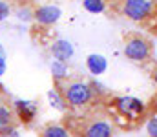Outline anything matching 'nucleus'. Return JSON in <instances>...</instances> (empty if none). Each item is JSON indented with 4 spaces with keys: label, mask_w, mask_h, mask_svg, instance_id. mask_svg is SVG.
<instances>
[{
    "label": "nucleus",
    "mask_w": 157,
    "mask_h": 137,
    "mask_svg": "<svg viewBox=\"0 0 157 137\" xmlns=\"http://www.w3.org/2000/svg\"><path fill=\"white\" fill-rule=\"evenodd\" d=\"M122 53L132 64L143 70H148L155 64V44L146 33L128 31L122 37Z\"/></svg>",
    "instance_id": "nucleus-3"
},
{
    "label": "nucleus",
    "mask_w": 157,
    "mask_h": 137,
    "mask_svg": "<svg viewBox=\"0 0 157 137\" xmlns=\"http://www.w3.org/2000/svg\"><path fill=\"white\" fill-rule=\"evenodd\" d=\"M6 71V57H0V77L4 75Z\"/></svg>",
    "instance_id": "nucleus-17"
},
{
    "label": "nucleus",
    "mask_w": 157,
    "mask_h": 137,
    "mask_svg": "<svg viewBox=\"0 0 157 137\" xmlns=\"http://www.w3.org/2000/svg\"><path fill=\"white\" fill-rule=\"evenodd\" d=\"M51 75H53V81H55V82L66 79V77H68V68H66V64H64L62 60H55V62L51 64Z\"/></svg>",
    "instance_id": "nucleus-10"
},
{
    "label": "nucleus",
    "mask_w": 157,
    "mask_h": 137,
    "mask_svg": "<svg viewBox=\"0 0 157 137\" xmlns=\"http://www.w3.org/2000/svg\"><path fill=\"white\" fill-rule=\"evenodd\" d=\"M51 53H53V57H55L57 60L66 62V60L73 55V48H71V44H70L68 40H55V42L51 44Z\"/></svg>",
    "instance_id": "nucleus-8"
},
{
    "label": "nucleus",
    "mask_w": 157,
    "mask_h": 137,
    "mask_svg": "<svg viewBox=\"0 0 157 137\" xmlns=\"http://www.w3.org/2000/svg\"><path fill=\"white\" fill-rule=\"evenodd\" d=\"M15 112H17V117L20 119V123L31 124L37 115V104L31 101H15Z\"/></svg>",
    "instance_id": "nucleus-7"
},
{
    "label": "nucleus",
    "mask_w": 157,
    "mask_h": 137,
    "mask_svg": "<svg viewBox=\"0 0 157 137\" xmlns=\"http://www.w3.org/2000/svg\"><path fill=\"white\" fill-rule=\"evenodd\" d=\"M11 123H13V112L6 104H0V132L11 126Z\"/></svg>",
    "instance_id": "nucleus-13"
},
{
    "label": "nucleus",
    "mask_w": 157,
    "mask_h": 137,
    "mask_svg": "<svg viewBox=\"0 0 157 137\" xmlns=\"http://www.w3.org/2000/svg\"><path fill=\"white\" fill-rule=\"evenodd\" d=\"M152 79L157 82V64H154V70H152Z\"/></svg>",
    "instance_id": "nucleus-18"
},
{
    "label": "nucleus",
    "mask_w": 157,
    "mask_h": 137,
    "mask_svg": "<svg viewBox=\"0 0 157 137\" xmlns=\"http://www.w3.org/2000/svg\"><path fill=\"white\" fill-rule=\"evenodd\" d=\"M0 57H6V51H4V48H2V44H0Z\"/></svg>",
    "instance_id": "nucleus-19"
},
{
    "label": "nucleus",
    "mask_w": 157,
    "mask_h": 137,
    "mask_svg": "<svg viewBox=\"0 0 157 137\" xmlns=\"http://www.w3.org/2000/svg\"><path fill=\"white\" fill-rule=\"evenodd\" d=\"M62 11L59 6H53V4H46V6H40L33 11V18L35 22L40 26H53L55 22H59Z\"/></svg>",
    "instance_id": "nucleus-6"
},
{
    "label": "nucleus",
    "mask_w": 157,
    "mask_h": 137,
    "mask_svg": "<svg viewBox=\"0 0 157 137\" xmlns=\"http://www.w3.org/2000/svg\"><path fill=\"white\" fill-rule=\"evenodd\" d=\"M42 137H68L70 135V130L62 124H48L44 130H42Z\"/></svg>",
    "instance_id": "nucleus-9"
},
{
    "label": "nucleus",
    "mask_w": 157,
    "mask_h": 137,
    "mask_svg": "<svg viewBox=\"0 0 157 137\" xmlns=\"http://www.w3.org/2000/svg\"><path fill=\"white\" fill-rule=\"evenodd\" d=\"M144 124H146V132H148V135L157 137V112L155 110H148V115H146Z\"/></svg>",
    "instance_id": "nucleus-12"
},
{
    "label": "nucleus",
    "mask_w": 157,
    "mask_h": 137,
    "mask_svg": "<svg viewBox=\"0 0 157 137\" xmlns=\"http://www.w3.org/2000/svg\"><path fill=\"white\" fill-rule=\"evenodd\" d=\"M108 11L113 17H121L137 24L143 31L157 37V0H104Z\"/></svg>",
    "instance_id": "nucleus-1"
},
{
    "label": "nucleus",
    "mask_w": 157,
    "mask_h": 137,
    "mask_svg": "<svg viewBox=\"0 0 157 137\" xmlns=\"http://www.w3.org/2000/svg\"><path fill=\"white\" fill-rule=\"evenodd\" d=\"M84 7L91 13H99V11H104L106 7V2L104 0H86L84 2Z\"/></svg>",
    "instance_id": "nucleus-15"
},
{
    "label": "nucleus",
    "mask_w": 157,
    "mask_h": 137,
    "mask_svg": "<svg viewBox=\"0 0 157 137\" xmlns=\"http://www.w3.org/2000/svg\"><path fill=\"white\" fill-rule=\"evenodd\" d=\"M9 13H11L9 4H7L6 0H0V22H4V20L9 17Z\"/></svg>",
    "instance_id": "nucleus-16"
},
{
    "label": "nucleus",
    "mask_w": 157,
    "mask_h": 137,
    "mask_svg": "<svg viewBox=\"0 0 157 137\" xmlns=\"http://www.w3.org/2000/svg\"><path fill=\"white\" fill-rule=\"evenodd\" d=\"M48 99H49L51 106H55L57 110H60V112H64V110H66V102H64L62 95L59 93V90H57V88H55L53 91H49V93H48Z\"/></svg>",
    "instance_id": "nucleus-14"
},
{
    "label": "nucleus",
    "mask_w": 157,
    "mask_h": 137,
    "mask_svg": "<svg viewBox=\"0 0 157 137\" xmlns=\"http://www.w3.org/2000/svg\"><path fill=\"white\" fill-rule=\"evenodd\" d=\"M88 68H90V71L91 73H101V71H104V68H106V62H104V59L102 57H97V55H91V57H88Z\"/></svg>",
    "instance_id": "nucleus-11"
},
{
    "label": "nucleus",
    "mask_w": 157,
    "mask_h": 137,
    "mask_svg": "<svg viewBox=\"0 0 157 137\" xmlns=\"http://www.w3.org/2000/svg\"><path fill=\"white\" fill-rule=\"evenodd\" d=\"M104 112L110 121L121 130L133 132L139 130L148 115V106L135 97H108L104 101Z\"/></svg>",
    "instance_id": "nucleus-2"
},
{
    "label": "nucleus",
    "mask_w": 157,
    "mask_h": 137,
    "mask_svg": "<svg viewBox=\"0 0 157 137\" xmlns=\"http://www.w3.org/2000/svg\"><path fill=\"white\" fill-rule=\"evenodd\" d=\"M55 88L62 95L66 108H73V110H82L88 106L97 104L99 101V93L95 90L93 84L80 81V79H62L59 82H55Z\"/></svg>",
    "instance_id": "nucleus-4"
},
{
    "label": "nucleus",
    "mask_w": 157,
    "mask_h": 137,
    "mask_svg": "<svg viewBox=\"0 0 157 137\" xmlns=\"http://www.w3.org/2000/svg\"><path fill=\"white\" fill-rule=\"evenodd\" d=\"M70 134H77L82 137H112L115 134V124L106 115H86L80 119H71L66 126Z\"/></svg>",
    "instance_id": "nucleus-5"
}]
</instances>
